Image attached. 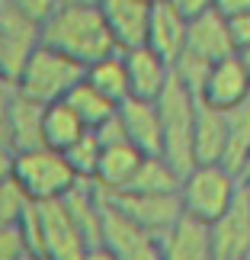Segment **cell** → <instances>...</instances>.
<instances>
[{
    "instance_id": "cell-1",
    "label": "cell",
    "mask_w": 250,
    "mask_h": 260,
    "mask_svg": "<svg viewBox=\"0 0 250 260\" xmlns=\"http://www.w3.org/2000/svg\"><path fill=\"white\" fill-rule=\"evenodd\" d=\"M39 42L67 55L81 68L116 52L99 4H84V0H61L52 19L39 29Z\"/></svg>"
},
{
    "instance_id": "cell-2",
    "label": "cell",
    "mask_w": 250,
    "mask_h": 260,
    "mask_svg": "<svg viewBox=\"0 0 250 260\" xmlns=\"http://www.w3.org/2000/svg\"><path fill=\"white\" fill-rule=\"evenodd\" d=\"M19 238H23L26 254L39 260H84L90 251V241L77 228L74 215L67 212L64 199L55 203H29L16 225Z\"/></svg>"
},
{
    "instance_id": "cell-3",
    "label": "cell",
    "mask_w": 250,
    "mask_h": 260,
    "mask_svg": "<svg viewBox=\"0 0 250 260\" xmlns=\"http://www.w3.org/2000/svg\"><path fill=\"white\" fill-rule=\"evenodd\" d=\"M81 81H84V68L81 64L39 42L32 52H29V58L23 61V68H19L13 90L19 96L32 100V103L52 106V103H61Z\"/></svg>"
},
{
    "instance_id": "cell-4",
    "label": "cell",
    "mask_w": 250,
    "mask_h": 260,
    "mask_svg": "<svg viewBox=\"0 0 250 260\" xmlns=\"http://www.w3.org/2000/svg\"><path fill=\"white\" fill-rule=\"evenodd\" d=\"M154 103H157V119H161V157L183 177L196 164L193 161V125H196L199 100L170 74L167 90Z\"/></svg>"
},
{
    "instance_id": "cell-5",
    "label": "cell",
    "mask_w": 250,
    "mask_h": 260,
    "mask_svg": "<svg viewBox=\"0 0 250 260\" xmlns=\"http://www.w3.org/2000/svg\"><path fill=\"white\" fill-rule=\"evenodd\" d=\"M241 186L244 180L234 177L231 171H225L222 164H193L180 177V186H176L180 209H183V215L196 218V222L212 225L234 203Z\"/></svg>"
},
{
    "instance_id": "cell-6",
    "label": "cell",
    "mask_w": 250,
    "mask_h": 260,
    "mask_svg": "<svg viewBox=\"0 0 250 260\" xmlns=\"http://www.w3.org/2000/svg\"><path fill=\"white\" fill-rule=\"evenodd\" d=\"M13 183L26 193L29 203H55L64 199L77 183H84L67 164V157L52 148H29L13 154Z\"/></svg>"
},
{
    "instance_id": "cell-7",
    "label": "cell",
    "mask_w": 250,
    "mask_h": 260,
    "mask_svg": "<svg viewBox=\"0 0 250 260\" xmlns=\"http://www.w3.org/2000/svg\"><path fill=\"white\" fill-rule=\"evenodd\" d=\"M99 244L119 260H161L157 238L138 228L113 199L103 193V222H99Z\"/></svg>"
},
{
    "instance_id": "cell-8",
    "label": "cell",
    "mask_w": 250,
    "mask_h": 260,
    "mask_svg": "<svg viewBox=\"0 0 250 260\" xmlns=\"http://www.w3.org/2000/svg\"><path fill=\"white\" fill-rule=\"evenodd\" d=\"M138 228H145L151 238H161L170 225L183 215L176 193H116L109 196Z\"/></svg>"
},
{
    "instance_id": "cell-9",
    "label": "cell",
    "mask_w": 250,
    "mask_h": 260,
    "mask_svg": "<svg viewBox=\"0 0 250 260\" xmlns=\"http://www.w3.org/2000/svg\"><path fill=\"white\" fill-rule=\"evenodd\" d=\"M215 260H244L250 257V203L241 186L234 203L208 225Z\"/></svg>"
},
{
    "instance_id": "cell-10",
    "label": "cell",
    "mask_w": 250,
    "mask_h": 260,
    "mask_svg": "<svg viewBox=\"0 0 250 260\" xmlns=\"http://www.w3.org/2000/svg\"><path fill=\"white\" fill-rule=\"evenodd\" d=\"M196 100L205 106H215V109H234V106L247 103L250 77L241 68V61H237V55H228L222 61L208 64V74H205L202 87H199Z\"/></svg>"
},
{
    "instance_id": "cell-11",
    "label": "cell",
    "mask_w": 250,
    "mask_h": 260,
    "mask_svg": "<svg viewBox=\"0 0 250 260\" xmlns=\"http://www.w3.org/2000/svg\"><path fill=\"white\" fill-rule=\"evenodd\" d=\"M151 7L154 4H145V0H99V13L106 19L116 52H128V48L145 45Z\"/></svg>"
},
{
    "instance_id": "cell-12",
    "label": "cell",
    "mask_w": 250,
    "mask_h": 260,
    "mask_svg": "<svg viewBox=\"0 0 250 260\" xmlns=\"http://www.w3.org/2000/svg\"><path fill=\"white\" fill-rule=\"evenodd\" d=\"M119 125H122L125 142L138 148L148 157H161V119H157V103L151 100H135L128 96L119 103Z\"/></svg>"
},
{
    "instance_id": "cell-13",
    "label": "cell",
    "mask_w": 250,
    "mask_h": 260,
    "mask_svg": "<svg viewBox=\"0 0 250 260\" xmlns=\"http://www.w3.org/2000/svg\"><path fill=\"white\" fill-rule=\"evenodd\" d=\"M122 61H125V74H128V93L135 100H151L154 103V100L167 90L170 64L161 55H154L148 45H138V48L122 52Z\"/></svg>"
},
{
    "instance_id": "cell-14",
    "label": "cell",
    "mask_w": 250,
    "mask_h": 260,
    "mask_svg": "<svg viewBox=\"0 0 250 260\" xmlns=\"http://www.w3.org/2000/svg\"><path fill=\"white\" fill-rule=\"evenodd\" d=\"M157 247H161V260H215L208 225L189 215H180L157 238Z\"/></svg>"
},
{
    "instance_id": "cell-15",
    "label": "cell",
    "mask_w": 250,
    "mask_h": 260,
    "mask_svg": "<svg viewBox=\"0 0 250 260\" xmlns=\"http://www.w3.org/2000/svg\"><path fill=\"white\" fill-rule=\"evenodd\" d=\"M145 157L148 154H141L128 142H109V145H103V151H99V164H96V174H93L90 183L106 196L122 193V189H128V183H132V177L138 174V167H141Z\"/></svg>"
},
{
    "instance_id": "cell-16",
    "label": "cell",
    "mask_w": 250,
    "mask_h": 260,
    "mask_svg": "<svg viewBox=\"0 0 250 260\" xmlns=\"http://www.w3.org/2000/svg\"><path fill=\"white\" fill-rule=\"evenodd\" d=\"M183 52L202 58V61L215 64L222 61V58L234 55V45H231V32H228V19L222 13H215V10H208V13L189 19L186 26V48Z\"/></svg>"
},
{
    "instance_id": "cell-17",
    "label": "cell",
    "mask_w": 250,
    "mask_h": 260,
    "mask_svg": "<svg viewBox=\"0 0 250 260\" xmlns=\"http://www.w3.org/2000/svg\"><path fill=\"white\" fill-rule=\"evenodd\" d=\"M186 19L176 13L170 4H154L151 7V19H148V36L145 45L151 48L154 55H161L167 64H173L186 48Z\"/></svg>"
},
{
    "instance_id": "cell-18",
    "label": "cell",
    "mask_w": 250,
    "mask_h": 260,
    "mask_svg": "<svg viewBox=\"0 0 250 260\" xmlns=\"http://www.w3.org/2000/svg\"><path fill=\"white\" fill-rule=\"evenodd\" d=\"M228 142V109L199 103L193 125V161L196 164H222Z\"/></svg>"
},
{
    "instance_id": "cell-19",
    "label": "cell",
    "mask_w": 250,
    "mask_h": 260,
    "mask_svg": "<svg viewBox=\"0 0 250 260\" xmlns=\"http://www.w3.org/2000/svg\"><path fill=\"white\" fill-rule=\"evenodd\" d=\"M42 103L19 96L13 90L10 96V116H7V142L10 151H29V148H42Z\"/></svg>"
},
{
    "instance_id": "cell-20",
    "label": "cell",
    "mask_w": 250,
    "mask_h": 260,
    "mask_svg": "<svg viewBox=\"0 0 250 260\" xmlns=\"http://www.w3.org/2000/svg\"><path fill=\"white\" fill-rule=\"evenodd\" d=\"M87 132L90 128L81 122V116H77L64 100L45 106V113H42V145L45 148H52V151H67V148L74 142H81Z\"/></svg>"
},
{
    "instance_id": "cell-21",
    "label": "cell",
    "mask_w": 250,
    "mask_h": 260,
    "mask_svg": "<svg viewBox=\"0 0 250 260\" xmlns=\"http://www.w3.org/2000/svg\"><path fill=\"white\" fill-rule=\"evenodd\" d=\"M250 161V100L234 109H228V142L222 154V167L234 177H244V167Z\"/></svg>"
},
{
    "instance_id": "cell-22",
    "label": "cell",
    "mask_w": 250,
    "mask_h": 260,
    "mask_svg": "<svg viewBox=\"0 0 250 260\" xmlns=\"http://www.w3.org/2000/svg\"><path fill=\"white\" fill-rule=\"evenodd\" d=\"M84 81L93 84L103 96H109L113 103H125L128 96V74H125V61H122V52H113L106 58H99V61L87 64L84 68Z\"/></svg>"
},
{
    "instance_id": "cell-23",
    "label": "cell",
    "mask_w": 250,
    "mask_h": 260,
    "mask_svg": "<svg viewBox=\"0 0 250 260\" xmlns=\"http://www.w3.org/2000/svg\"><path fill=\"white\" fill-rule=\"evenodd\" d=\"M64 103L71 106L77 116H81V122L90 128V132H93V128H99L103 122H109V119L116 116V109H119V106L113 103V100L103 96V93H99V90H96L93 84H87V81L77 84V87L71 90V93L64 96Z\"/></svg>"
},
{
    "instance_id": "cell-24",
    "label": "cell",
    "mask_w": 250,
    "mask_h": 260,
    "mask_svg": "<svg viewBox=\"0 0 250 260\" xmlns=\"http://www.w3.org/2000/svg\"><path fill=\"white\" fill-rule=\"evenodd\" d=\"M176 186H180V174L164 157H145L128 189H122V193H176Z\"/></svg>"
},
{
    "instance_id": "cell-25",
    "label": "cell",
    "mask_w": 250,
    "mask_h": 260,
    "mask_svg": "<svg viewBox=\"0 0 250 260\" xmlns=\"http://www.w3.org/2000/svg\"><path fill=\"white\" fill-rule=\"evenodd\" d=\"M99 151H103V142L96 138V132H87L81 142H74L67 151H61L67 157V164L74 167V174L81 177V180H93L96 174V164H99Z\"/></svg>"
},
{
    "instance_id": "cell-26",
    "label": "cell",
    "mask_w": 250,
    "mask_h": 260,
    "mask_svg": "<svg viewBox=\"0 0 250 260\" xmlns=\"http://www.w3.org/2000/svg\"><path fill=\"white\" fill-rule=\"evenodd\" d=\"M26 209H29V199L13 180L0 183V225H19Z\"/></svg>"
},
{
    "instance_id": "cell-27",
    "label": "cell",
    "mask_w": 250,
    "mask_h": 260,
    "mask_svg": "<svg viewBox=\"0 0 250 260\" xmlns=\"http://www.w3.org/2000/svg\"><path fill=\"white\" fill-rule=\"evenodd\" d=\"M58 7H61V0H10V13H16L35 29H42Z\"/></svg>"
},
{
    "instance_id": "cell-28",
    "label": "cell",
    "mask_w": 250,
    "mask_h": 260,
    "mask_svg": "<svg viewBox=\"0 0 250 260\" xmlns=\"http://www.w3.org/2000/svg\"><path fill=\"white\" fill-rule=\"evenodd\" d=\"M29 257L23 247V238H19L16 225H0V260H23Z\"/></svg>"
},
{
    "instance_id": "cell-29",
    "label": "cell",
    "mask_w": 250,
    "mask_h": 260,
    "mask_svg": "<svg viewBox=\"0 0 250 260\" xmlns=\"http://www.w3.org/2000/svg\"><path fill=\"white\" fill-rule=\"evenodd\" d=\"M228 32H231L234 55L250 48V10L247 13H237V16H228Z\"/></svg>"
},
{
    "instance_id": "cell-30",
    "label": "cell",
    "mask_w": 250,
    "mask_h": 260,
    "mask_svg": "<svg viewBox=\"0 0 250 260\" xmlns=\"http://www.w3.org/2000/svg\"><path fill=\"white\" fill-rule=\"evenodd\" d=\"M164 4H170L176 10L180 16L186 19H196V16H202V13H208V10H212V0H164Z\"/></svg>"
},
{
    "instance_id": "cell-31",
    "label": "cell",
    "mask_w": 250,
    "mask_h": 260,
    "mask_svg": "<svg viewBox=\"0 0 250 260\" xmlns=\"http://www.w3.org/2000/svg\"><path fill=\"white\" fill-rule=\"evenodd\" d=\"M10 96H13V84H0V145L10 148L7 142V116H10Z\"/></svg>"
},
{
    "instance_id": "cell-32",
    "label": "cell",
    "mask_w": 250,
    "mask_h": 260,
    "mask_svg": "<svg viewBox=\"0 0 250 260\" xmlns=\"http://www.w3.org/2000/svg\"><path fill=\"white\" fill-rule=\"evenodd\" d=\"M212 10H215V13H222V16L228 19V16L247 13V10H250V0H212Z\"/></svg>"
},
{
    "instance_id": "cell-33",
    "label": "cell",
    "mask_w": 250,
    "mask_h": 260,
    "mask_svg": "<svg viewBox=\"0 0 250 260\" xmlns=\"http://www.w3.org/2000/svg\"><path fill=\"white\" fill-rule=\"evenodd\" d=\"M13 180V151L0 145V183Z\"/></svg>"
},
{
    "instance_id": "cell-34",
    "label": "cell",
    "mask_w": 250,
    "mask_h": 260,
    "mask_svg": "<svg viewBox=\"0 0 250 260\" xmlns=\"http://www.w3.org/2000/svg\"><path fill=\"white\" fill-rule=\"evenodd\" d=\"M237 61H241V68L247 71V77H250V48H244V52H237Z\"/></svg>"
},
{
    "instance_id": "cell-35",
    "label": "cell",
    "mask_w": 250,
    "mask_h": 260,
    "mask_svg": "<svg viewBox=\"0 0 250 260\" xmlns=\"http://www.w3.org/2000/svg\"><path fill=\"white\" fill-rule=\"evenodd\" d=\"M7 10H10V0H0V16H4Z\"/></svg>"
},
{
    "instance_id": "cell-36",
    "label": "cell",
    "mask_w": 250,
    "mask_h": 260,
    "mask_svg": "<svg viewBox=\"0 0 250 260\" xmlns=\"http://www.w3.org/2000/svg\"><path fill=\"white\" fill-rule=\"evenodd\" d=\"M244 193H247V203H250V180H244Z\"/></svg>"
},
{
    "instance_id": "cell-37",
    "label": "cell",
    "mask_w": 250,
    "mask_h": 260,
    "mask_svg": "<svg viewBox=\"0 0 250 260\" xmlns=\"http://www.w3.org/2000/svg\"><path fill=\"white\" fill-rule=\"evenodd\" d=\"M241 180H250V161H247V167H244V177Z\"/></svg>"
},
{
    "instance_id": "cell-38",
    "label": "cell",
    "mask_w": 250,
    "mask_h": 260,
    "mask_svg": "<svg viewBox=\"0 0 250 260\" xmlns=\"http://www.w3.org/2000/svg\"><path fill=\"white\" fill-rule=\"evenodd\" d=\"M145 4H161V0H145Z\"/></svg>"
},
{
    "instance_id": "cell-39",
    "label": "cell",
    "mask_w": 250,
    "mask_h": 260,
    "mask_svg": "<svg viewBox=\"0 0 250 260\" xmlns=\"http://www.w3.org/2000/svg\"><path fill=\"white\" fill-rule=\"evenodd\" d=\"M84 4H99V0H84Z\"/></svg>"
},
{
    "instance_id": "cell-40",
    "label": "cell",
    "mask_w": 250,
    "mask_h": 260,
    "mask_svg": "<svg viewBox=\"0 0 250 260\" xmlns=\"http://www.w3.org/2000/svg\"><path fill=\"white\" fill-rule=\"evenodd\" d=\"M23 260H32V257H23Z\"/></svg>"
},
{
    "instance_id": "cell-41",
    "label": "cell",
    "mask_w": 250,
    "mask_h": 260,
    "mask_svg": "<svg viewBox=\"0 0 250 260\" xmlns=\"http://www.w3.org/2000/svg\"><path fill=\"white\" fill-rule=\"evenodd\" d=\"M39 260H45V257H39Z\"/></svg>"
}]
</instances>
